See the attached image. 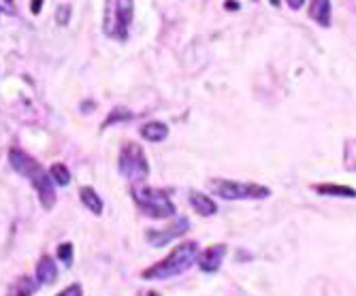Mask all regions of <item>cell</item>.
I'll use <instances>...</instances> for the list:
<instances>
[{"instance_id": "6da1fadb", "label": "cell", "mask_w": 356, "mask_h": 296, "mask_svg": "<svg viewBox=\"0 0 356 296\" xmlns=\"http://www.w3.org/2000/svg\"><path fill=\"white\" fill-rule=\"evenodd\" d=\"M9 164L15 173H19L22 177H26L30 181V186L37 190V196L43 205V209H51L56 205V188H54V179L49 175V171H45L41 167V162L35 160L32 156H28L26 151L13 147L9 149Z\"/></svg>"}, {"instance_id": "7a4b0ae2", "label": "cell", "mask_w": 356, "mask_h": 296, "mask_svg": "<svg viewBox=\"0 0 356 296\" xmlns=\"http://www.w3.org/2000/svg\"><path fill=\"white\" fill-rule=\"evenodd\" d=\"M197 256H199V243L184 241V243L175 245L169 256H165L160 262H156V265L147 267L141 273V277L145 281H165V279L177 277V275L186 273L194 262H197Z\"/></svg>"}, {"instance_id": "3957f363", "label": "cell", "mask_w": 356, "mask_h": 296, "mask_svg": "<svg viewBox=\"0 0 356 296\" xmlns=\"http://www.w3.org/2000/svg\"><path fill=\"white\" fill-rule=\"evenodd\" d=\"M131 196L135 205L139 207V211L147 217L154 220H169L175 215V205L171 201V196L167 190L160 188H147V186H133L131 188Z\"/></svg>"}, {"instance_id": "277c9868", "label": "cell", "mask_w": 356, "mask_h": 296, "mask_svg": "<svg viewBox=\"0 0 356 296\" xmlns=\"http://www.w3.org/2000/svg\"><path fill=\"white\" fill-rule=\"evenodd\" d=\"M135 15V0H105L103 32L113 41H126Z\"/></svg>"}, {"instance_id": "5b68a950", "label": "cell", "mask_w": 356, "mask_h": 296, "mask_svg": "<svg viewBox=\"0 0 356 296\" xmlns=\"http://www.w3.org/2000/svg\"><path fill=\"white\" fill-rule=\"evenodd\" d=\"M118 171L133 183H141L149 177V162L139 143L128 141L122 145L118 156Z\"/></svg>"}, {"instance_id": "8992f818", "label": "cell", "mask_w": 356, "mask_h": 296, "mask_svg": "<svg viewBox=\"0 0 356 296\" xmlns=\"http://www.w3.org/2000/svg\"><path fill=\"white\" fill-rule=\"evenodd\" d=\"M209 188L224 201H263L271 196V190L261 183H243L233 179H211Z\"/></svg>"}, {"instance_id": "52a82bcc", "label": "cell", "mask_w": 356, "mask_h": 296, "mask_svg": "<svg viewBox=\"0 0 356 296\" xmlns=\"http://www.w3.org/2000/svg\"><path fill=\"white\" fill-rule=\"evenodd\" d=\"M188 230H190L188 217H177V220H175L171 226H167V228H149V230H145V241H147L149 245H154V247H165V245H169L171 241L184 237V235L188 233Z\"/></svg>"}, {"instance_id": "ba28073f", "label": "cell", "mask_w": 356, "mask_h": 296, "mask_svg": "<svg viewBox=\"0 0 356 296\" xmlns=\"http://www.w3.org/2000/svg\"><path fill=\"white\" fill-rule=\"evenodd\" d=\"M226 252H229V247H226L224 243H213L209 247H205L203 252H199L197 256V265L203 273H218L222 262H224V256Z\"/></svg>"}, {"instance_id": "9c48e42d", "label": "cell", "mask_w": 356, "mask_h": 296, "mask_svg": "<svg viewBox=\"0 0 356 296\" xmlns=\"http://www.w3.org/2000/svg\"><path fill=\"white\" fill-rule=\"evenodd\" d=\"M35 275H37V283L39 286H51V283H56V279H58V267H56V262L51 260V256L45 254V256L39 258Z\"/></svg>"}, {"instance_id": "30bf717a", "label": "cell", "mask_w": 356, "mask_h": 296, "mask_svg": "<svg viewBox=\"0 0 356 296\" xmlns=\"http://www.w3.org/2000/svg\"><path fill=\"white\" fill-rule=\"evenodd\" d=\"M190 205L199 215H205V217H211V215L218 213V205H216V201L211 199V196H207L203 192H197V190L190 192Z\"/></svg>"}, {"instance_id": "8fae6325", "label": "cell", "mask_w": 356, "mask_h": 296, "mask_svg": "<svg viewBox=\"0 0 356 296\" xmlns=\"http://www.w3.org/2000/svg\"><path fill=\"white\" fill-rule=\"evenodd\" d=\"M79 199H81V203L86 205L88 211H92L94 215H103L105 203H103V199H101V194L96 192L92 186H83V188L79 190Z\"/></svg>"}, {"instance_id": "7c38bea8", "label": "cell", "mask_w": 356, "mask_h": 296, "mask_svg": "<svg viewBox=\"0 0 356 296\" xmlns=\"http://www.w3.org/2000/svg\"><path fill=\"white\" fill-rule=\"evenodd\" d=\"M309 17L320 26H331V0H309Z\"/></svg>"}, {"instance_id": "4fadbf2b", "label": "cell", "mask_w": 356, "mask_h": 296, "mask_svg": "<svg viewBox=\"0 0 356 296\" xmlns=\"http://www.w3.org/2000/svg\"><path fill=\"white\" fill-rule=\"evenodd\" d=\"M141 137L149 143H160L169 137V126L165 122H147L141 126Z\"/></svg>"}, {"instance_id": "5bb4252c", "label": "cell", "mask_w": 356, "mask_h": 296, "mask_svg": "<svg viewBox=\"0 0 356 296\" xmlns=\"http://www.w3.org/2000/svg\"><path fill=\"white\" fill-rule=\"evenodd\" d=\"M314 190L322 196H337V199H356V190L339 183H316Z\"/></svg>"}, {"instance_id": "9a60e30c", "label": "cell", "mask_w": 356, "mask_h": 296, "mask_svg": "<svg viewBox=\"0 0 356 296\" xmlns=\"http://www.w3.org/2000/svg\"><path fill=\"white\" fill-rule=\"evenodd\" d=\"M37 288H39L37 279H32V277H28V275H22V277H17V279L9 286L7 296H32V294L37 292Z\"/></svg>"}, {"instance_id": "2e32d148", "label": "cell", "mask_w": 356, "mask_h": 296, "mask_svg": "<svg viewBox=\"0 0 356 296\" xmlns=\"http://www.w3.org/2000/svg\"><path fill=\"white\" fill-rule=\"evenodd\" d=\"M49 175H51L54 183H56V186H60V188H64V186H69V183H71V171H69L67 167H64L62 162L51 164Z\"/></svg>"}, {"instance_id": "e0dca14e", "label": "cell", "mask_w": 356, "mask_h": 296, "mask_svg": "<svg viewBox=\"0 0 356 296\" xmlns=\"http://www.w3.org/2000/svg\"><path fill=\"white\" fill-rule=\"evenodd\" d=\"M133 117H135V113L131 109H126V107H113L111 113L107 115V120L103 122V128H109V126H113L118 122H128V120H133Z\"/></svg>"}, {"instance_id": "ac0fdd59", "label": "cell", "mask_w": 356, "mask_h": 296, "mask_svg": "<svg viewBox=\"0 0 356 296\" xmlns=\"http://www.w3.org/2000/svg\"><path fill=\"white\" fill-rule=\"evenodd\" d=\"M58 258L64 262L67 267H71L73 265V258H75V249H73V243H60L58 245Z\"/></svg>"}, {"instance_id": "d6986e66", "label": "cell", "mask_w": 356, "mask_h": 296, "mask_svg": "<svg viewBox=\"0 0 356 296\" xmlns=\"http://www.w3.org/2000/svg\"><path fill=\"white\" fill-rule=\"evenodd\" d=\"M69 19H71V5H60L58 11H56V22L60 26H67Z\"/></svg>"}, {"instance_id": "ffe728a7", "label": "cell", "mask_w": 356, "mask_h": 296, "mask_svg": "<svg viewBox=\"0 0 356 296\" xmlns=\"http://www.w3.org/2000/svg\"><path fill=\"white\" fill-rule=\"evenodd\" d=\"M56 296H83V288H81V283H71L64 290H60Z\"/></svg>"}, {"instance_id": "44dd1931", "label": "cell", "mask_w": 356, "mask_h": 296, "mask_svg": "<svg viewBox=\"0 0 356 296\" xmlns=\"http://www.w3.org/2000/svg\"><path fill=\"white\" fill-rule=\"evenodd\" d=\"M0 11L5 13H15V0H0Z\"/></svg>"}, {"instance_id": "7402d4cb", "label": "cell", "mask_w": 356, "mask_h": 296, "mask_svg": "<svg viewBox=\"0 0 356 296\" xmlns=\"http://www.w3.org/2000/svg\"><path fill=\"white\" fill-rule=\"evenodd\" d=\"M41 9H43V0H32V3H30V11L35 13V15H39Z\"/></svg>"}, {"instance_id": "603a6c76", "label": "cell", "mask_w": 356, "mask_h": 296, "mask_svg": "<svg viewBox=\"0 0 356 296\" xmlns=\"http://www.w3.org/2000/svg\"><path fill=\"white\" fill-rule=\"evenodd\" d=\"M286 3H288V7L290 9H295V11H299L303 5H305V0H286Z\"/></svg>"}, {"instance_id": "cb8c5ba5", "label": "cell", "mask_w": 356, "mask_h": 296, "mask_svg": "<svg viewBox=\"0 0 356 296\" xmlns=\"http://www.w3.org/2000/svg\"><path fill=\"white\" fill-rule=\"evenodd\" d=\"M137 296H160V292H156V290H141Z\"/></svg>"}, {"instance_id": "d4e9b609", "label": "cell", "mask_w": 356, "mask_h": 296, "mask_svg": "<svg viewBox=\"0 0 356 296\" xmlns=\"http://www.w3.org/2000/svg\"><path fill=\"white\" fill-rule=\"evenodd\" d=\"M226 9H229V11H237V9H239V5L235 3V0H229V3H226Z\"/></svg>"}, {"instance_id": "484cf974", "label": "cell", "mask_w": 356, "mask_h": 296, "mask_svg": "<svg viewBox=\"0 0 356 296\" xmlns=\"http://www.w3.org/2000/svg\"><path fill=\"white\" fill-rule=\"evenodd\" d=\"M271 5H273V7H280V0H271Z\"/></svg>"}, {"instance_id": "4316f807", "label": "cell", "mask_w": 356, "mask_h": 296, "mask_svg": "<svg viewBox=\"0 0 356 296\" xmlns=\"http://www.w3.org/2000/svg\"><path fill=\"white\" fill-rule=\"evenodd\" d=\"M0 13H3V11H0Z\"/></svg>"}]
</instances>
